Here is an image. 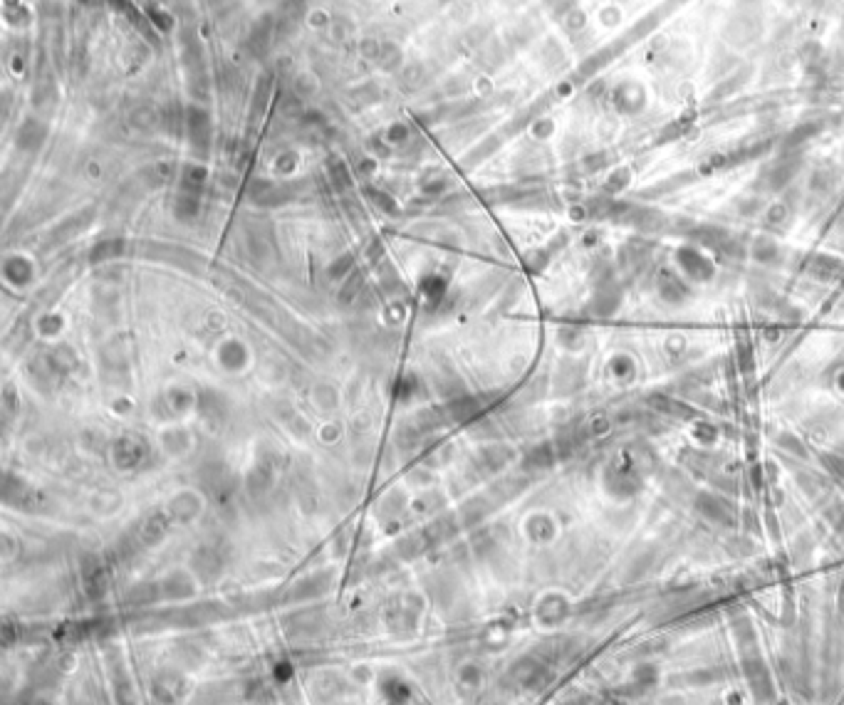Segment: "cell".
Instances as JSON below:
<instances>
[{"label":"cell","instance_id":"obj_5","mask_svg":"<svg viewBox=\"0 0 844 705\" xmlns=\"http://www.w3.org/2000/svg\"><path fill=\"white\" fill-rule=\"evenodd\" d=\"M696 508H698V513H701L703 517L713 520V522H731V520H733L731 505H728V502H725L723 497H718V495H701V497H698V502H696Z\"/></svg>","mask_w":844,"mask_h":705},{"label":"cell","instance_id":"obj_15","mask_svg":"<svg viewBox=\"0 0 844 705\" xmlns=\"http://www.w3.org/2000/svg\"><path fill=\"white\" fill-rule=\"evenodd\" d=\"M40 705H50V703H45V700H40Z\"/></svg>","mask_w":844,"mask_h":705},{"label":"cell","instance_id":"obj_6","mask_svg":"<svg viewBox=\"0 0 844 705\" xmlns=\"http://www.w3.org/2000/svg\"><path fill=\"white\" fill-rule=\"evenodd\" d=\"M478 688H481V671H478L473 663L461 666L458 676H456V690H458L463 698H470Z\"/></svg>","mask_w":844,"mask_h":705},{"label":"cell","instance_id":"obj_12","mask_svg":"<svg viewBox=\"0 0 844 705\" xmlns=\"http://www.w3.org/2000/svg\"><path fill=\"white\" fill-rule=\"evenodd\" d=\"M549 463H552L549 448H540V451L530 453V458H527V465H530V468H547Z\"/></svg>","mask_w":844,"mask_h":705},{"label":"cell","instance_id":"obj_2","mask_svg":"<svg viewBox=\"0 0 844 705\" xmlns=\"http://www.w3.org/2000/svg\"><path fill=\"white\" fill-rule=\"evenodd\" d=\"M151 695L161 705H176L186 695V681L179 671H159L151 681Z\"/></svg>","mask_w":844,"mask_h":705},{"label":"cell","instance_id":"obj_11","mask_svg":"<svg viewBox=\"0 0 844 705\" xmlns=\"http://www.w3.org/2000/svg\"><path fill=\"white\" fill-rule=\"evenodd\" d=\"M565 609L567 606L562 599H547V602L540 606V616H543L545 621H555V619H560V616H565Z\"/></svg>","mask_w":844,"mask_h":705},{"label":"cell","instance_id":"obj_8","mask_svg":"<svg viewBox=\"0 0 844 705\" xmlns=\"http://www.w3.org/2000/svg\"><path fill=\"white\" fill-rule=\"evenodd\" d=\"M681 265L686 267V272L691 277H709L711 265L703 258H698L696 253H681Z\"/></svg>","mask_w":844,"mask_h":705},{"label":"cell","instance_id":"obj_1","mask_svg":"<svg viewBox=\"0 0 844 705\" xmlns=\"http://www.w3.org/2000/svg\"><path fill=\"white\" fill-rule=\"evenodd\" d=\"M552 681V668L538 656H525L515 661L505 673V686L515 690H543Z\"/></svg>","mask_w":844,"mask_h":705},{"label":"cell","instance_id":"obj_10","mask_svg":"<svg viewBox=\"0 0 844 705\" xmlns=\"http://www.w3.org/2000/svg\"><path fill=\"white\" fill-rule=\"evenodd\" d=\"M659 288H661V295H666L669 299H681L686 295V288L684 282L676 280L671 272H663L661 275V282H659Z\"/></svg>","mask_w":844,"mask_h":705},{"label":"cell","instance_id":"obj_7","mask_svg":"<svg viewBox=\"0 0 844 705\" xmlns=\"http://www.w3.org/2000/svg\"><path fill=\"white\" fill-rule=\"evenodd\" d=\"M656 683V668L654 666H644L631 676V681L627 683V693H644L649 690Z\"/></svg>","mask_w":844,"mask_h":705},{"label":"cell","instance_id":"obj_3","mask_svg":"<svg viewBox=\"0 0 844 705\" xmlns=\"http://www.w3.org/2000/svg\"><path fill=\"white\" fill-rule=\"evenodd\" d=\"M743 671H745V678H748V686L755 693V698L770 700L772 695H775V686H772L770 671L765 668L763 661H745V663H743Z\"/></svg>","mask_w":844,"mask_h":705},{"label":"cell","instance_id":"obj_4","mask_svg":"<svg viewBox=\"0 0 844 705\" xmlns=\"http://www.w3.org/2000/svg\"><path fill=\"white\" fill-rule=\"evenodd\" d=\"M606 490L614 492V495H634L639 490V478H636L631 470H624V468H612L606 473Z\"/></svg>","mask_w":844,"mask_h":705},{"label":"cell","instance_id":"obj_14","mask_svg":"<svg viewBox=\"0 0 844 705\" xmlns=\"http://www.w3.org/2000/svg\"><path fill=\"white\" fill-rule=\"evenodd\" d=\"M565 705H590V703H587V698H572V700H567Z\"/></svg>","mask_w":844,"mask_h":705},{"label":"cell","instance_id":"obj_9","mask_svg":"<svg viewBox=\"0 0 844 705\" xmlns=\"http://www.w3.org/2000/svg\"><path fill=\"white\" fill-rule=\"evenodd\" d=\"M193 592V587L188 584V579L183 574H171L169 579L164 581V594L166 597H188Z\"/></svg>","mask_w":844,"mask_h":705},{"label":"cell","instance_id":"obj_13","mask_svg":"<svg viewBox=\"0 0 844 705\" xmlns=\"http://www.w3.org/2000/svg\"><path fill=\"white\" fill-rule=\"evenodd\" d=\"M837 270V263L834 260H815V267H812V275L817 277H829Z\"/></svg>","mask_w":844,"mask_h":705}]
</instances>
